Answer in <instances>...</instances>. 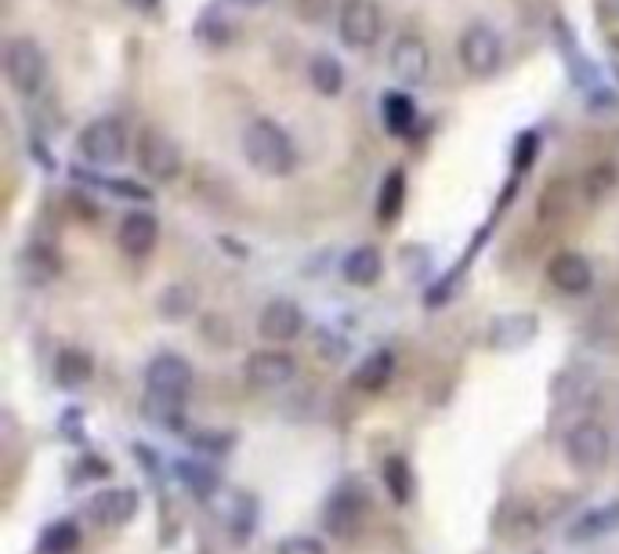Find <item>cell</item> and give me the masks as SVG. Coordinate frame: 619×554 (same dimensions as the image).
Returning a JSON list of instances; mask_svg holds the SVG:
<instances>
[{
  "mask_svg": "<svg viewBox=\"0 0 619 554\" xmlns=\"http://www.w3.org/2000/svg\"><path fill=\"white\" fill-rule=\"evenodd\" d=\"M341 273L352 287H374L380 273H385V257H380L377 246L363 243V246H355V251H348Z\"/></svg>",
  "mask_w": 619,
  "mask_h": 554,
  "instance_id": "d6986e66",
  "label": "cell"
},
{
  "mask_svg": "<svg viewBox=\"0 0 619 554\" xmlns=\"http://www.w3.org/2000/svg\"><path fill=\"white\" fill-rule=\"evenodd\" d=\"M123 4L134 8V11H156L160 8V0H123Z\"/></svg>",
  "mask_w": 619,
  "mask_h": 554,
  "instance_id": "836d02e7",
  "label": "cell"
},
{
  "mask_svg": "<svg viewBox=\"0 0 619 554\" xmlns=\"http://www.w3.org/2000/svg\"><path fill=\"white\" fill-rule=\"evenodd\" d=\"M193 33H196V40H204V44H210V48H224V44L232 40V22L224 19V11H218V8H204L196 15V26H193Z\"/></svg>",
  "mask_w": 619,
  "mask_h": 554,
  "instance_id": "484cf974",
  "label": "cell"
},
{
  "mask_svg": "<svg viewBox=\"0 0 619 554\" xmlns=\"http://www.w3.org/2000/svg\"><path fill=\"white\" fill-rule=\"evenodd\" d=\"M308 81L323 98H337L344 92V65L337 62L333 55L319 51V55H312V62H308Z\"/></svg>",
  "mask_w": 619,
  "mask_h": 554,
  "instance_id": "603a6c76",
  "label": "cell"
},
{
  "mask_svg": "<svg viewBox=\"0 0 619 554\" xmlns=\"http://www.w3.org/2000/svg\"><path fill=\"white\" fill-rule=\"evenodd\" d=\"M62 273V254L51 243H29L19 254V276L33 282V287H48L51 279H59Z\"/></svg>",
  "mask_w": 619,
  "mask_h": 554,
  "instance_id": "2e32d148",
  "label": "cell"
},
{
  "mask_svg": "<svg viewBox=\"0 0 619 554\" xmlns=\"http://www.w3.org/2000/svg\"><path fill=\"white\" fill-rule=\"evenodd\" d=\"M380 29H385V15H380L377 0H348L337 15V37L355 51L374 48L380 40Z\"/></svg>",
  "mask_w": 619,
  "mask_h": 554,
  "instance_id": "8992f818",
  "label": "cell"
},
{
  "mask_svg": "<svg viewBox=\"0 0 619 554\" xmlns=\"http://www.w3.org/2000/svg\"><path fill=\"white\" fill-rule=\"evenodd\" d=\"M533 153H536V134H533V131H525V134H522V142H518V149H514L518 171H525V164L533 160Z\"/></svg>",
  "mask_w": 619,
  "mask_h": 554,
  "instance_id": "d6a6232c",
  "label": "cell"
},
{
  "mask_svg": "<svg viewBox=\"0 0 619 554\" xmlns=\"http://www.w3.org/2000/svg\"><path fill=\"white\" fill-rule=\"evenodd\" d=\"M138 167L145 178H153V182H174L178 174H182V149L167 138L163 131L156 128H145L138 134Z\"/></svg>",
  "mask_w": 619,
  "mask_h": 554,
  "instance_id": "52a82bcc",
  "label": "cell"
},
{
  "mask_svg": "<svg viewBox=\"0 0 619 554\" xmlns=\"http://www.w3.org/2000/svg\"><path fill=\"white\" fill-rule=\"evenodd\" d=\"M178 474L185 479L193 496H210L214 490H218V474H214L210 468H204V463H178Z\"/></svg>",
  "mask_w": 619,
  "mask_h": 554,
  "instance_id": "f1b7e54d",
  "label": "cell"
},
{
  "mask_svg": "<svg viewBox=\"0 0 619 554\" xmlns=\"http://www.w3.org/2000/svg\"><path fill=\"white\" fill-rule=\"evenodd\" d=\"M380 117H385V128L391 134H410L416 123V101L410 92H388L380 101Z\"/></svg>",
  "mask_w": 619,
  "mask_h": 554,
  "instance_id": "d4e9b609",
  "label": "cell"
},
{
  "mask_svg": "<svg viewBox=\"0 0 619 554\" xmlns=\"http://www.w3.org/2000/svg\"><path fill=\"white\" fill-rule=\"evenodd\" d=\"M156 240H160V221L149 210H131L123 214L117 225V246L128 257H145L153 254Z\"/></svg>",
  "mask_w": 619,
  "mask_h": 554,
  "instance_id": "9a60e30c",
  "label": "cell"
},
{
  "mask_svg": "<svg viewBox=\"0 0 619 554\" xmlns=\"http://www.w3.org/2000/svg\"><path fill=\"white\" fill-rule=\"evenodd\" d=\"M561 449H566V460L576 471H602L612 457L609 427L598 421H576L561 438Z\"/></svg>",
  "mask_w": 619,
  "mask_h": 554,
  "instance_id": "3957f363",
  "label": "cell"
},
{
  "mask_svg": "<svg viewBox=\"0 0 619 554\" xmlns=\"http://www.w3.org/2000/svg\"><path fill=\"white\" fill-rule=\"evenodd\" d=\"M547 282L558 293H569V298H580L594 287V265L576 251H561L547 262Z\"/></svg>",
  "mask_w": 619,
  "mask_h": 554,
  "instance_id": "5bb4252c",
  "label": "cell"
},
{
  "mask_svg": "<svg viewBox=\"0 0 619 554\" xmlns=\"http://www.w3.org/2000/svg\"><path fill=\"white\" fill-rule=\"evenodd\" d=\"M243 160L254 167L257 174L265 178H290L298 171V149H294V138L279 128L276 120L268 117H257L246 123L243 131Z\"/></svg>",
  "mask_w": 619,
  "mask_h": 554,
  "instance_id": "6da1fadb",
  "label": "cell"
},
{
  "mask_svg": "<svg viewBox=\"0 0 619 554\" xmlns=\"http://www.w3.org/2000/svg\"><path fill=\"white\" fill-rule=\"evenodd\" d=\"M92 373H95V363L84 348L70 345L54 356V381H59V388H81V384L92 381Z\"/></svg>",
  "mask_w": 619,
  "mask_h": 554,
  "instance_id": "7402d4cb",
  "label": "cell"
},
{
  "mask_svg": "<svg viewBox=\"0 0 619 554\" xmlns=\"http://www.w3.org/2000/svg\"><path fill=\"white\" fill-rule=\"evenodd\" d=\"M134 515H138V493L128 490V485H109V490H98L87 501V518L102 529L128 526Z\"/></svg>",
  "mask_w": 619,
  "mask_h": 554,
  "instance_id": "4fadbf2b",
  "label": "cell"
},
{
  "mask_svg": "<svg viewBox=\"0 0 619 554\" xmlns=\"http://www.w3.org/2000/svg\"><path fill=\"white\" fill-rule=\"evenodd\" d=\"M4 76L11 92L22 98H37L48 84V55L33 37H15L4 48Z\"/></svg>",
  "mask_w": 619,
  "mask_h": 554,
  "instance_id": "7a4b0ae2",
  "label": "cell"
},
{
  "mask_svg": "<svg viewBox=\"0 0 619 554\" xmlns=\"http://www.w3.org/2000/svg\"><path fill=\"white\" fill-rule=\"evenodd\" d=\"M536 330H539V323H536V315H529V312L500 315V320L489 326V345L508 352V348H522L533 341Z\"/></svg>",
  "mask_w": 619,
  "mask_h": 554,
  "instance_id": "ac0fdd59",
  "label": "cell"
},
{
  "mask_svg": "<svg viewBox=\"0 0 619 554\" xmlns=\"http://www.w3.org/2000/svg\"><path fill=\"white\" fill-rule=\"evenodd\" d=\"M84 160H92L98 167H112L128 156V128L117 117H98L81 131V142H76Z\"/></svg>",
  "mask_w": 619,
  "mask_h": 554,
  "instance_id": "5b68a950",
  "label": "cell"
},
{
  "mask_svg": "<svg viewBox=\"0 0 619 554\" xmlns=\"http://www.w3.org/2000/svg\"><path fill=\"white\" fill-rule=\"evenodd\" d=\"M380 482H385L388 496H391V501H396L399 507L413 501V485H416V482H413V468H410L406 457H399V454L385 457V463H380Z\"/></svg>",
  "mask_w": 619,
  "mask_h": 554,
  "instance_id": "cb8c5ba5",
  "label": "cell"
},
{
  "mask_svg": "<svg viewBox=\"0 0 619 554\" xmlns=\"http://www.w3.org/2000/svg\"><path fill=\"white\" fill-rule=\"evenodd\" d=\"M612 189H616V167L612 164H598V167H591V171L583 174V192L591 196V203L605 200Z\"/></svg>",
  "mask_w": 619,
  "mask_h": 554,
  "instance_id": "f546056e",
  "label": "cell"
},
{
  "mask_svg": "<svg viewBox=\"0 0 619 554\" xmlns=\"http://www.w3.org/2000/svg\"><path fill=\"white\" fill-rule=\"evenodd\" d=\"M196 309H199V290L193 282H171V287L156 298V312H160V320L167 323H182Z\"/></svg>",
  "mask_w": 619,
  "mask_h": 554,
  "instance_id": "44dd1931",
  "label": "cell"
},
{
  "mask_svg": "<svg viewBox=\"0 0 619 554\" xmlns=\"http://www.w3.org/2000/svg\"><path fill=\"white\" fill-rule=\"evenodd\" d=\"M193 381H196L193 363L174 352L156 356L149 359V366H145V388H149V395H163V399L185 402V395L193 392Z\"/></svg>",
  "mask_w": 619,
  "mask_h": 554,
  "instance_id": "ba28073f",
  "label": "cell"
},
{
  "mask_svg": "<svg viewBox=\"0 0 619 554\" xmlns=\"http://www.w3.org/2000/svg\"><path fill=\"white\" fill-rule=\"evenodd\" d=\"M301 330H305V312L290 298H272L262 309V315H257V334H262V341L287 345V341H298Z\"/></svg>",
  "mask_w": 619,
  "mask_h": 554,
  "instance_id": "7c38bea8",
  "label": "cell"
},
{
  "mask_svg": "<svg viewBox=\"0 0 619 554\" xmlns=\"http://www.w3.org/2000/svg\"><path fill=\"white\" fill-rule=\"evenodd\" d=\"M619 529V504H598L583 511L576 522L569 526V544H594V540L609 537Z\"/></svg>",
  "mask_w": 619,
  "mask_h": 554,
  "instance_id": "e0dca14e",
  "label": "cell"
},
{
  "mask_svg": "<svg viewBox=\"0 0 619 554\" xmlns=\"http://www.w3.org/2000/svg\"><path fill=\"white\" fill-rule=\"evenodd\" d=\"M363 518H366V493L359 490V482H341L323 507V526L333 537H352Z\"/></svg>",
  "mask_w": 619,
  "mask_h": 554,
  "instance_id": "30bf717a",
  "label": "cell"
},
{
  "mask_svg": "<svg viewBox=\"0 0 619 554\" xmlns=\"http://www.w3.org/2000/svg\"><path fill=\"white\" fill-rule=\"evenodd\" d=\"M276 554H330L319 537H308V533H298V537H283L276 544Z\"/></svg>",
  "mask_w": 619,
  "mask_h": 554,
  "instance_id": "1f68e13d",
  "label": "cell"
},
{
  "mask_svg": "<svg viewBox=\"0 0 619 554\" xmlns=\"http://www.w3.org/2000/svg\"><path fill=\"white\" fill-rule=\"evenodd\" d=\"M81 547V529H76L73 522H54L44 529L40 537V551L44 554H70Z\"/></svg>",
  "mask_w": 619,
  "mask_h": 554,
  "instance_id": "83f0119b",
  "label": "cell"
},
{
  "mask_svg": "<svg viewBox=\"0 0 619 554\" xmlns=\"http://www.w3.org/2000/svg\"><path fill=\"white\" fill-rule=\"evenodd\" d=\"M232 4H240V8H262V4H268V0H232Z\"/></svg>",
  "mask_w": 619,
  "mask_h": 554,
  "instance_id": "e575fe53",
  "label": "cell"
},
{
  "mask_svg": "<svg viewBox=\"0 0 619 554\" xmlns=\"http://www.w3.org/2000/svg\"><path fill=\"white\" fill-rule=\"evenodd\" d=\"M246 381L262 392H276V388H287L290 381L298 377V359L283 352V348H262L246 359Z\"/></svg>",
  "mask_w": 619,
  "mask_h": 554,
  "instance_id": "8fae6325",
  "label": "cell"
},
{
  "mask_svg": "<svg viewBox=\"0 0 619 554\" xmlns=\"http://www.w3.org/2000/svg\"><path fill=\"white\" fill-rule=\"evenodd\" d=\"M402 207H406V178H402V171H391L385 178V185H380V196H377V218L391 225L402 214Z\"/></svg>",
  "mask_w": 619,
  "mask_h": 554,
  "instance_id": "4316f807",
  "label": "cell"
},
{
  "mask_svg": "<svg viewBox=\"0 0 619 554\" xmlns=\"http://www.w3.org/2000/svg\"><path fill=\"white\" fill-rule=\"evenodd\" d=\"M388 70L402 87H421L427 81V73H432V48H427L421 33H402V37H396L388 55Z\"/></svg>",
  "mask_w": 619,
  "mask_h": 554,
  "instance_id": "9c48e42d",
  "label": "cell"
},
{
  "mask_svg": "<svg viewBox=\"0 0 619 554\" xmlns=\"http://www.w3.org/2000/svg\"><path fill=\"white\" fill-rule=\"evenodd\" d=\"M396 377V356L388 352V348H377V352H369L363 363L355 366V373H352V384L359 392H380L385 388V384Z\"/></svg>",
  "mask_w": 619,
  "mask_h": 554,
  "instance_id": "ffe728a7",
  "label": "cell"
},
{
  "mask_svg": "<svg viewBox=\"0 0 619 554\" xmlns=\"http://www.w3.org/2000/svg\"><path fill=\"white\" fill-rule=\"evenodd\" d=\"M457 55H460V65H464L471 76H493L503 62V40L486 22H475V26L460 33Z\"/></svg>",
  "mask_w": 619,
  "mask_h": 554,
  "instance_id": "277c9868",
  "label": "cell"
},
{
  "mask_svg": "<svg viewBox=\"0 0 619 554\" xmlns=\"http://www.w3.org/2000/svg\"><path fill=\"white\" fill-rule=\"evenodd\" d=\"M344 4L348 0H298V15L312 22V26H319V22H326L330 15H341Z\"/></svg>",
  "mask_w": 619,
  "mask_h": 554,
  "instance_id": "4dcf8cb0",
  "label": "cell"
}]
</instances>
